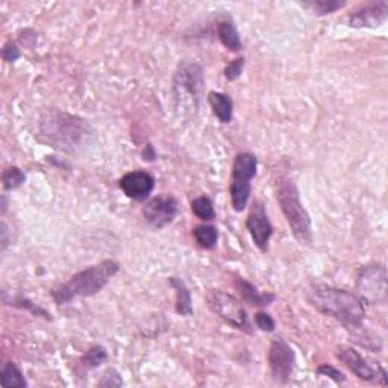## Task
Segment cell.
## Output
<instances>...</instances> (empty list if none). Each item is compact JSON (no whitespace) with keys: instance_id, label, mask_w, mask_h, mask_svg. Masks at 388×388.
Instances as JSON below:
<instances>
[{"instance_id":"6da1fadb","label":"cell","mask_w":388,"mask_h":388,"mask_svg":"<svg viewBox=\"0 0 388 388\" xmlns=\"http://www.w3.org/2000/svg\"><path fill=\"white\" fill-rule=\"evenodd\" d=\"M306 299L315 310L343 323L346 328H360L366 317V308L360 296L347 290L314 284L308 288Z\"/></svg>"},{"instance_id":"ffe728a7","label":"cell","mask_w":388,"mask_h":388,"mask_svg":"<svg viewBox=\"0 0 388 388\" xmlns=\"http://www.w3.org/2000/svg\"><path fill=\"white\" fill-rule=\"evenodd\" d=\"M192 211L197 219L202 221H211L216 219V211H214V205L210 197L201 196L192 202Z\"/></svg>"},{"instance_id":"2e32d148","label":"cell","mask_w":388,"mask_h":388,"mask_svg":"<svg viewBox=\"0 0 388 388\" xmlns=\"http://www.w3.org/2000/svg\"><path fill=\"white\" fill-rule=\"evenodd\" d=\"M169 285L172 288H175L176 291V313L179 315H184V317H190L193 315V305H192V293L187 288L185 282L176 278V276H172L169 278Z\"/></svg>"},{"instance_id":"5b68a950","label":"cell","mask_w":388,"mask_h":388,"mask_svg":"<svg viewBox=\"0 0 388 388\" xmlns=\"http://www.w3.org/2000/svg\"><path fill=\"white\" fill-rule=\"evenodd\" d=\"M205 299H207L210 310L219 315L221 320H225L229 326L252 334L248 313L239 299L232 295H228L225 291L214 288L208 290Z\"/></svg>"},{"instance_id":"277c9868","label":"cell","mask_w":388,"mask_h":388,"mask_svg":"<svg viewBox=\"0 0 388 388\" xmlns=\"http://www.w3.org/2000/svg\"><path fill=\"white\" fill-rule=\"evenodd\" d=\"M258 158L249 152H243L235 156L232 165V182L229 187L232 208L237 212L246 210L250 197V181L257 176Z\"/></svg>"},{"instance_id":"ba28073f","label":"cell","mask_w":388,"mask_h":388,"mask_svg":"<svg viewBox=\"0 0 388 388\" xmlns=\"http://www.w3.org/2000/svg\"><path fill=\"white\" fill-rule=\"evenodd\" d=\"M337 358L349 369L352 373L366 382H379L387 385V371L379 364H371L353 347H342L337 352Z\"/></svg>"},{"instance_id":"cb8c5ba5","label":"cell","mask_w":388,"mask_h":388,"mask_svg":"<svg viewBox=\"0 0 388 388\" xmlns=\"http://www.w3.org/2000/svg\"><path fill=\"white\" fill-rule=\"evenodd\" d=\"M317 373L320 376L332 379V381L337 382V384L346 382V375L343 373V371H340L334 366H331V364H322V366L317 369Z\"/></svg>"},{"instance_id":"4316f807","label":"cell","mask_w":388,"mask_h":388,"mask_svg":"<svg viewBox=\"0 0 388 388\" xmlns=\"http://www.w3.org/2000/svg\"><path fill=\"white\" fill-rule=\"evenodd\" d=\"M255 323L257 326L264 332H273L276 328V323L270 314L267 313H257L255 314Z\"/></svg>"},{"instance_id":"7c38bea8","label":"cell","mask_w":388,"mask_h":388,"mask_svg":"<svg viewBox=\"0 0 388 388\" xmlns=\"http://www.w3.org/2000/svg\"><path fill=\"white\" fill-rule=\"evenodd\" d=\"M122 192L133 201H146L155 188V179L147 172H129L118 182Z\"/></svg>"},{"instance_id":"44dd1931","label":"cell","mask_w":388,"mask_h":388,"mask_svg":"<svg viewBox=\"0 0 388 388\" xmlns=\"http://www.w3.org/2000/svg\"><path fill=\"white\" fill-rule=\"evenodd\" d=\"M107 360H108V353L102 346H94L90 351H86L85 355L81 356V362L85 367H90V369H96L102 366Z\"/></svg>"},{"instance_id":"30bf717a","label":"cell","mask_w":388,"mask_h":388,"mask_svg":"<svg viewBox=\"0 0 388 388\" xmlns=\"http://www.w3.org/2000/svg\"><path fill=\"white\" fill-rule=\"evenodd\" d=\"M246 228L252 237V241L261 252L268 250V243L273 235V226L268 220L264 205L255 202L252 205L250 212L246 220Z\"/></svg>"},{"instance_id":"7402d4cb","label":"cell","mask_w":388,"mask_h":388,"mask_svg":"<svg viewBox=\"0 0 388 388\" xmlns=\"http://www.w3.org/2000/svg\"><path fill=\"white\" fill-rule=\"evenodd\" d=\"M26 175L19 167H8L2 173V182L5 190H15L21 184H25Z\"/></svg>"},{"instance_id":"9c48e42d","label":"cell","mask_w":388,"mask_h":388,"mask_svg":"<svg viewBox=\"0 0 388 388\" xmlns=\"http://www.w3.org/2000/svg\"><path fill=\"white\" fill-rule=\"evenodd\" d=\"M267 360L273 381L276 384H287L296 364V353L291 349V346L282 338L273 340Z\"/></svg>"},{"instance_id":"9a60e30c","label":"cell","mask_w":388,"mask_h":388,"mask_svg":"<svg viewBox=\"0 0 388 388\" xmlns=\"http://www.w3.org/2000/svg\"><path fill=\"white\" fill-rule=\"evenodd\" d=\"M208 102L214 111V114L221 123H231L234 117V102L225 93L211 91L208 94Z\"/></svg>"},{"instance_id":"83f0119b","label":"cell","mask_w":388,"mask_h":388,"mask_svg":"<svg viewBox=\"0 0 388 388\" xmlns=\"http://www.w3.org/2000/svg\"><path fill=\"white\" fill-rule=\"evenodd\" d=\"M123 381L122 376L117 373L116 370H108L105 376L102 378V381L99 382V387H122Z\"/></svg>"},{"instance_id":"5bb4252c","label":"cell","mask_w":388,"mask_h":388,"mask_svg":"<svg viewBox=\"0 0 388 388\" xmlns=\"http://www.w3.org/2000/svg\"><path fill=\"white\" fill-rule=\"evenodd\" d=\"M235 288L239 291L243 302H246L252 306H267L270 305L276 297L273 293H259L255 285L244 278L235 279Z\"/></svg>"},{"instance_id":"e0dca14e","label":"cell","mask_w":388,"mask_h":388,"mask_svg":"<svg viewBox=\"0 0 388 388\" xmlns=\"http://www.w3.org/2000/svg\"><path fill=\"white\" fill-rule=\"evenodd\" d=\"M217 33H219V38H220L221 44H223L226 49L232 50V52L241 50L240 34H239V30H237V28L234 26L232 21H229V20L220 21Z\"/></svg>"},{"instance_id":"8992f818","label":"cell","mask_w":388,"mask_h":388,"mask_svg":"<svg viewBox=\"0 0 388 388\" xmlns=\"http://www.w3.org/2000/svg\"><path fill=\"white\" fill-rule=\"evenodd\" d=\"M356 288L360 299L369 304L387 302V268L384 264H370L360 268L356 276Z\"/></svg>"},{"instance_id":"d4e9b609","label":"cell","mask_w":388,"mask_h":388,"mask_svg":"<svg viewBox=\"0 0 388 388\" xmlns=\"http://www.w3.org/2000/svg\"><path fill=\"white\" fill-rule=\"evenodd\" d=\"M14 306H19V308H23V310H29V311H33L35 315H43V317L46 320H50V314L44 311L43 308H39L38 305L33 304L30 300L25 299V297H19V299H15L14 300Z\"/></svg>"},{"instance_id":"ac0fdd59","label":"cell","mask_w":388,"mask_h":388,"mask_svg":"<svg viewBox=\"0 0 388 388\" xmlns=\"http://www.w3.org/2000/svg\"><path fill=\"white\" fill-rule=\"evenodd\" d=\"M193 237L197 246L202 249H214L219 240V231L211 225H199L193 229Z\"/></svg>"},{"instance_id":"52a82bcc","label":"cell","mask_w":388,"mask_h":388,"mask_svg":"<svg viewBox=\"0 0 388 388\" xmlns=\"http://www.w3.org/2000/svg\"><path fill=\"white\" fill-rule=\"evenodd\" d=\"M203 84L202 67L192 61H182L175 73V81H173L178 100L190 99L197 109L203 91Z\"/></svg>"},{"instance_id":"d6986e66","label":"cell","mask_w":388,"mask_h":388,"mask_svg":"<svg viewBox=\"0 0 388 388\" xmlns=\"http://www.w3.org/2000/svg\"><path fill=\"white\" fill-rule=\"evenodd\" d=\"M2 385L5 388H25L28 387V382L14 362H6L2 369Z\"/></svg>"},{"instance_id":"4fadbf2b","label":"cell","mask_w":388,"mask_h":388,"mask_svg":"<svg viewBox=\"0 0 388 388\" xmlns=\"http://www.w3.org/2000/svg\"><path fill=\"white\" fill-rule=\"evenodd\" d=\"M388 19V2L367 3L349 15L352 28H378Z\"/></svg>"},{"instance_id":"f546056e","label":"cell","mask_w":388,"mask_h":388,"mask_svg":"<svg viewBox=\"0 0 388 388\" xmlns=\"http://www.w3.org/2000/svg\"><path fill=\"white\" fill-rule=\"evenodd\" d=\"M142 160H147V161H152L154 158H155V152H154V147L150 146V145H147L146 146V149H145V152H142Z\"/></svg>"},{"instance_id":"8fae6325","label":"cell","mask_w":388,"mask_h":388,"mask_svg":"<svg viewBox=\"0 0 388 388\" xmlns=\"http://www.w3.org/2000/svg\"><path fill=\"white\" fill-rule=\"evenodd\" d=\"M142 216L154 228H165L178 216V202L173 196H156L142 208Z\"/></svg>"},{"instance_id":"484cf974","label":"cell","mask_w":388,"mask_h":388,"mask_svg":"<svg viewBox=\"0 0 388 388\" xmlns=\"http://www.w3.org/2000/svg\"><path fill=\"white\" fill-rule=\"evenodd\" d=\"M244 67V58H237L234 59L231 64H228L225 68V77L228 81H235L241 76V71Z\"/></svg>"},{"instance_id":"3957f363","label":"cell","mask_w":388,"mask_h":388,"mask_svg":"<svg viewBox=\"0 0 388 388\" xmlns=\"http://www.w3.org/2000/svg\"><path fill=\"white\" fill-rule=\"evenodd\" d=\"M276 197H278V203L295 239L302 246H310L313 243L311 217L305 210L304 203L300 202L299 190L295 181L287 176L279 178L278 185H276Z\"/></svg>"},{"instance_id":"f1b7e54d","label":"cell","mask_w":388,"mask_h":388,"mask_svg":"<svg viewBox=\"0 0 388 388\" xmlns=\"http://www.w3.org/2000/svg\"><path fill=\"white\" fill-rule=\"evenodd\" d=\"M20 58V49L14 43H8L3 47V59L6 62H15Z\"/></svg>"},{"instance_id":"603a6c76","label":"cell","mask_w":388,"mask_h":388,"mask_svg":"<svg viewBox=\"0 0 388 388\" xmlns=\"http://www.w3.org/2000/svg\"><path fill=\"white\" fill-rule=\"evenodd\" d=\"M311 8L314 14L317 15H326V14H332L346 5L344 2H337V0H315V2L308 3Z\"/></svg>"},{"instance_id":"7a4b0ae2","label":"cell","mask_w":388,"mask_h":388,"mask_svg":"<svg viewBox=\"0 0 388 388\" xmlns=\"http://www.w3.org/2000/svg\"><path fill=\"white\" fill-rule=\"evenodd\" d=\"M120 270V266L116 261H102V263L86 267L84 270L59 285L52 291V297L57 305H66L76 297H90L105 287Z\"/></svg>"}]
</instances>
